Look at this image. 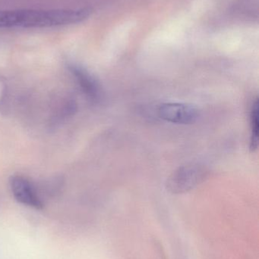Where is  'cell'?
<instances>
[{"label":"cell","instance_id":"obj_2","mask_svg":"<svg viewBox=\"0 0 259 259\" xmlns=\"http://www.w3.org/2000/svg\"><path fill=\"white\" fill-rule=\"evenodd\" d=\"M208 176V170L199 164H187L175 170L167 181V188L171 193H183L202 184Z\"/></svg>","mask_w":259,"mask_h":259},{"label":"cell","instance_id":"obj_3","mask_svg":"<svg viewBox=\"0 0 259 259\" xmlns=\"http://www.w3.org/2000/svg\"><path fill=\"white\" fill-rule=\"evenodd\" d=\"M158 116L167 122L177 124H193L199 117V110L185 103H164L158 109Z\"/></svg>","mask_w":259,"mask_h":259},{"label":"cell","instance_id":"obj_1","mask_svg":"<svg viewBox=\"0 0 259 259\" xmlns=\"http://www.w3.org/2000/svg\"><path fill=\"white\" fill-rule=\"evenodd\" d=\"M91 9L0 10V29L48 28L78 24L91 15Z\"/></svg>","mask_w":259,"mask_h":259},{"label":"cell","instance_id":"obj_5","mask_svg":"<svg viewBox=\"0 0 259 259\" xmlns=\"http://www.w3.org/2000/svg\"><path fill=\"white\" fill-rule=\"evenodd\" d=\"M68 69L87 97L93 103H99L103 98V91L97 79L85 68L76 64H69Z\"/></svg>","mask_w":259,"mask_h":259},{"label":"cell","instance_id":"obj_6","mask_svg":"<svg viewBox=\"0 0 259 259\" xmlns=\"http://www.w3.org/2000/svg\"><path fill=\"white\" fill-rule=\"evenodd\" d=\"M258 100L252 104L250 113V149L256 150L258 146Z\"/></svg>","mask_w":259,"mask_h":259},{"label":"cell","instance_id":"obj_4","mask_svg":"<svg viewBox=\"0 0 259 259\" xmlns=\"http://www.w3.org/2000/svg\"><path fill=\"white\" fill-rule=\"evenodd\" d=\"M10 187L14 197L20 203L36 209H41L44 206L34 187L26 178L21 176L12 177Z\"/></svg>","mask_w":259,"mask_h":259}]
</instances>
